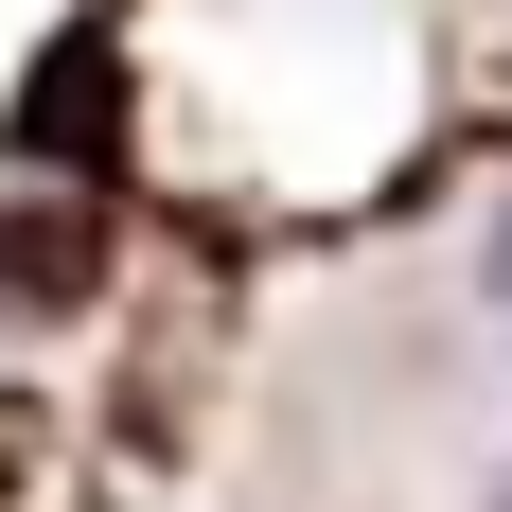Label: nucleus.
<instances>
[{"label":"nucleus","mask_w":512,"mask_h":512,"mask_svg":"<svg viewBox=\"0 0 512 512\" xmlns=\"http://www.w3.org/2000/svg\"><path fill=\"white\" fill-rule=\"evenodd\" d=\"M106 142H124V36L71 18V36L36 53V89H18V159H71V177H89Z\"/></svg>","instance_id":"obj_1"},{"label":"nucleus","mask_w":512,"mask_h":512,"mask_svg":"<svg viewBox=\"0 0 512 512\" xmlns=\"http://www.w3.org/2000/svg\"><path fill=\"white\" fill-rule=\"evenodd\" d=\"M71 301V283H89V230H71V212H53V230H0V301Z\"/></svg>","instance_id":"obj_2"},{"label":"nucleus","mask_w":512,"mask_h":512,"mask_svg":"<svg viewBox=\"0 0 512 512\" xmlns=\"http://www.w3.org/2000/svg\"><path fill=\"white\" fill-rule=\"evenodd\" d=\"M477 512H512V477H495V495H477Z\"/></svg>","instance_id":"obj_3"}]
</instances>
